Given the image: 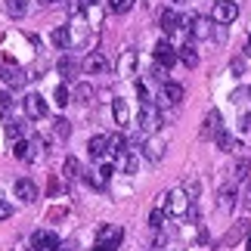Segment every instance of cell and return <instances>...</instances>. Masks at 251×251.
<instances>
[{"label":"cell","mask_w":251,"mask_h":251,"mask_svg":"<svg viewBox=\"0 0 251 251\" xmlns=\"http://www.w3.org/2000/svg\"><path fill=\"white\" fill-rule=\"evenodd\" d=\"M9 109H13V96H9V90H0V115H6Z\"/></svg>","instance_id":"37"},{"label":"cell","mask_w":251,"mask_h":251,"mask_svg":"<svg viewBox=\"0 0 251 251\" xmlns=\"http://www.w3.org/2000/svg\"><path fill=\"white\" fill-rule=\"evenodd\" d=\"M13 217V205H6V201H0V220Z\"/></svg>","instance_id":"41"},{"label":"cell","mask_w":251,"mask_h":251,"mask_svg":"<svg viewBox=\"0 0 251 251\" xmlns=\"http://www.w3.org/2000/svg\"><path fill=\"white\" fill-rule=\"evenodd\" d=\"M62 177L65 180H75V177H81V161L75 158V155H69L62 161Z\"/></svg>","instance_id":"28"},{"label":"cell","mask_w":251,"mask_h":251,"mask_svg":"<svg viewBox=\"0 0 251 251\" xmlns=\"http://www.w3.org/2000/svg\"><path fill=\"white\" fill-rule=\"evenodd\" d=\"M56 72H59V75H62V78H65V81H69V78H75V72H78V62H75V59H72V56H62V59H59V62H56Z\"/></svg>","instance_id":"27"},{"label":"cell","mask_w":251,"mask_h":251,"mask_svg":"<svg viewBox=\"0 0 251 251\" xmlns=\"http://www.w3.org/2000/svg\"><path fill=\"white\" fill-rule=\"evenodd\" d=\"M22 133H25V124H22V121H9V124H6V137L22 140Z\"/></svg>","instance_id":"34"},{"label":"cell","mask_w":251,"mask_h":251,"mask_svg":"<svg viewBox=\"0 0 251 251\" xmlns=\"http://www.w3.org/2000/svg\"><path fill=\"white\" fill-rule=\"evenodd\" d=\"M78 69H81L84 75H105V72H109V59H105L100 50H90V53L81 59Z\"/></svg>","instance_id":"5"},{"label":"cell","mask_w":251,"mask_h":251,"mask_svg":"<svg viewBox=\"0 0 251 251\" xmlns=\"http://www.w3.org/2000/svg\"><path fill=\"white\" fill-rule=\"evenodd\" d=\"M161 220H165V211L155 208V211L149 214V226H152V229H161Z\"/></svg>","instance_id":"39"},{"label":"cell","mask_w":251,"mask_h":251,"mask_svg":"<svg viewBox=\"0 0 251 251\" xmlns=\"http://www.w3.org/2000/svg\"><path fill=\"white\" fill-rule=\"evenodd\" d=\"M56 251H69V248H62V245H59V248H56Z\"/></svg>","instance_id":"46"},{"label":"cell","mask_w":251,"mask_h":251,"mask_svg":"<svg viewBox=\"0 0 251 251\" xmlns=\"http://www.w3.org/2000/svg\"><path fill=\"white\" fill-rule=\"evenodd\" d=\"M229 69H233L236 75H242V69H245V62H242V59H233V62H229Z\"/></svg>","instance_id":"43"},{"label":"cell","mask_w":251,"mask_h":251,"mask_svg":"<svg viewBox=\"0 0 251 251\" xmlns=\"http://www.w3.org/2000/svg\"><path fill=\"white\" fill-rule=\"evenodd\" d=\"M214 143H217V149H224V152H239L242 149V140L233 137V133H226V130H220L214 137Z\"/></svg>","instance_id":"20"},{"label":"cell","mask_w":251,"mask_h":251,"mask_svg":"<svg viewBox=\"0 0 251 251\" xmlns=\"http://www.w3.org/2000/svg\"><path fill=\"white\" fill-rule=\"evenodd\" d=\"M44 3H56V0H44Z\"/></svg>","instance_id":"48"},{"label":"cell","mask_w":251,"mask_h":251,"mask_svg":"<svg viewBox=\"0 0 251 251\" xmlns=\"http://www.w3.org/2000/svg\"><path fill=\"white\" fill-rule=\"evenodd\" d=\"M50 41H53V47H59V50H69V47H72V37H69V28H65V25H59V28H53V34H50Z\"/></svg>","instance_id":"24"},{"label":"cell","mask_w":251,"mask_h":251,"mask_svg":"<svg viewBox=\"0 0 251 251\" xmlns=\"http://www.w3.org/2000/svg\"><path fill=\"white\" fill-rule=\"evenodd\" d=\"M13 196L22 201V205H31V201H37V183L34 180H28V177H19L16 183H13Z\"/></svg>","instance_id":"7"},{"label":"cell","mask_w":251,"mask_h":251,"mask_svg":"<svg viewBox=\"0 0 251 251\" xmlns=\"http://www.w3.org/2000/svg\"><path fill=\"white\" fill-rule=\"evenodd\" d=\"M245 233H248V224H245V220H239V226H236L233 233H229V236L224 239V242H236V239H242Z\"/></svg>","instance_id":"36"},{"label":"cell","mask_w":251,"mask_h":251,"mask_svg":"<svg viewBox=\"0 0 251 251\" xmlns=\"http://www.w3.org/2000/svg\"><path fill=\"white\" fill-rule=\"evenodd\" d=\"M62 242H59V236L50 233V229H37V233H31V248L34 251H56Z\"/></svg>","instance_id":"9"},{"label":"cell","mask_w":251,"mask_h":251,"mask_svg":"<svg viewBox=\"0 0 251 251\" xmlns=\"http://www.w3.org/2000/svg\"><path fill=\"white\" fill-rule=\"evenodd\" d=\"M239 127H242V133H251V115H242V124H239Z\"/></svg>","instance_id":"42"},{"label":"cell","mask_w":251,"mask_h":251,"mask_svg":"<svg viewBox=\"0 0 251 251\" xmlns=\"http://www.w3.org/2000/svg\"><path fill=\"white\" fill-rule=\"evenodd\" d=\"M248 93H251V90H248Z\"/></svg>","instance_id":"49"},{"label":"cell","mask_w":251,"mask_h":251,"mask_svg":"<svg viewBox=\"0 0 251 251\" xmlns=\"http://www.w3.org/2000/svg\"><path fill=\"white\" fill-rule=\"evenodd\" d=\"M115 65H118V75H121V78H133V75H137L140 59H137V53H133V50H124Z\"/></svg>","instance_id":"16"},{"label":"cell","mask_w":251,"mask_h":251,"mask_svg":"<svg viewBox=\"0 0 251 251\" xmlns=\"http://www.w3.org/2000/svg\"><path fill=\"white\" fill-rule=\"evenodd\" d=\"M174 3H186V0H174Z\"/></svg>","instance_id":"47"},{"label":"cell","mask_w":251,"mask_h":251,"mask_svg":"<svg viewBox=\"0 0 251 251\" xmlns=\"http://www.w3.org/2000/svg\"><path fill=\"white\" fill-rule=\"evenodd\" d=\"M233 201H236V189L233 186H224L217 192V208L220 211H233Z\"/></svg>","instance_id":"25"},{"label":"cell","mask_w":251,"mask_h":251,"mask_svg":"<svg viewBox=\"0 0 251 251\" xmlns=\"http://www.w3.org/2000/svg\"><path fill=\"white\" fill-rule=\"evenodd\" d=\"M105 143H109V152H112V155H118V152L127 149V140H124L121 133H112V137H105Z\"/></svg>","instance_id":"30"},{"label":"cell","mask_w":251,"mask_h":251,"mask_svg":"<svg viewBox=\"0 0 251 251\" xmlns=\"http://www.w3.org/2000/svg\"><path fill=\"white\" fill-rule=\"evenodd\" d=\"M124 239V229L115 226V224H105L100 226V233H96V245H109V248H118Z\"/></svg>","instance_id":"11"},{"label":"cell","mask_w":251,"mask_h":251,"mask_svg":"<svg viewBox=\"0 0 251 251\" xmlns=\"http://www.w3.org/2000/svg\"><path fill=\"white\" fill-rule=\"evenodd\" d=\"M158 28L165 31V37L174 34V31H177V13H174V9H161V13H158Z\"/></svg>","instance_id":"21"},{"label":"cell","mask_w":251,"mask_h":251,"mask_svg":"<svg viewBox=\"0 0 251 251\" xmlns=\"http://www.w3.org/2000/svg\"><path fill=\"white\" fill-rule=\"evenodd\" d=\"M115 168H118L121 174H133V171H137V155H133L130 149L118 152V155H115Z\"/></svg>","instance_id":"19"},{"label":"cell","mask_w":251,"mask_h":251,"mask_svg":"<svg viewBox=\"0 0 251 251\" xmlns=\"http://www.w3.org/2000/svg\"><path fill=\"white\" fill-rule=\"evenodd\" d=\"M25 115H28L31 121L47 118V102H44L41 93H28V96H25Z\"/></svg>","instance_id":"13"},{"label":"cell","mask_w":251,"mask_h":251,"mask_svg":"<svg viewBox=\"0 0 251 251\" xmlns=\"http://www.w3.org/2000/svg\"><path fill=\"white\" fill-rule=\"evenodd\" d=\"M165 152H168V140H161V137H152V140L143 143V155H146L149 161H161Z\"/></svg>","instance_id":"15"},{"label":"cell","mask_w":251,"mask_h":251,"mask_svg":"<svg viewBox=\"0 0 251 251\" xmlns=\"http://www.w3.org/2000/svg\"><path fill=\"white\" fill-rule=\"evenodd\" d=\"M248 168H251L248 158H239L236 165H233V177H236V180H245V177H248Z\"/></svg>","instance_id":"35"},{"label":"cell","mask_w":251,"mask_h":251,"mask_svg":"<svg viewBox=\"0 0 251 251\" xmlns=\"http://www.w3.org/2000/svg\"><path fill=\"white\" fill-rule=\"evenodd\" d=\"M72 100H78V102H90L93 100V87L90 84H78L72 90Z\"/></svg>","instance_id":"29"},{"label":"cell","mask_w":251,"mask_h":251,"mask_svg":"<svg viewBox=\"0 0 251 251\" xmlns=\"http://www.w3.org/2000/svg\"><path fill=\"white\" fill-rule=\"evenodd\" d=\"M189 34L196 37V41H211V37H214V19L196 16V19H192V25H189Z\"/></svg>","instance_id":"10"},{"label":"cell","mask_w":251,"mask_h":251,"mask_svg":"<svg viewBox=\"0 0 251 251\" xmlns=\"http://www.w3.org/2000/svg\"><path fill=\"white\" fill-rule=\"evenodd\" d=\"M0 78H3V84H6V90H19V87H25L28 84V72L25 69H19V65H13V62H3V69H0Z\"/></svg>","instance_id":"6"},{"label":"cell","mask_w":251,"mask_h":251,"mask_svg":"<svg viewBox=\"0 0 251 251\" xmlns=\"http://www.w3.org/2000/svg\"><path fill=\"white\" fill-rule=\"evenodd\" d=\"M112 118H115V124H118V127L130 124V109H127V102H124V100H118V96L112 100Z\"/></svg>","instance_id":"18"},{"label":"cell","mask_w":251,"mask_h":251,"mask_svg":"<svg viewBox=\"0 0 251 251\" xmlns=\"http://www.w3.org/2000/svg\"><path fill=\"white\" fill-rule=\"evenodd\" d=\"M93 251H118V248H109V245H96Z\"/></svg>","instance_id":"44"},{"label":"cell","mask_w":251,"mask_h":251,"mask_svg":"<svg viewBox=\"0 0 251 251\" xmlns=\"http://www.w3.org/2000/svg\"><path fill=\"white\" fill-rule=\"evenodd\" d=\"M177 59L186 65V69H196V65H199V53H196V47H189V44L177 47Z\"/></svg>","instance_id":"23"},{"label":"cell","mask_w":251,"mask_h":251,"mask_svg":"<svg viewBox=\"0 0 251 251\" xmlns=\"http://www.w3.org/2000/svg\"><path fill=\"white\" fill-rule=\"evenodd\" d=\"M242 208L251 211V180L245 183V189H242Z\"/></svg>","instance_id":"40"},{"label":"cell","mask_w":251,"mask_h":251,"mask_svg":"<svg viewBox=\"0 0 251 251\" xmlns=\"http://www.w3.org/2000/svg\"><path fill=\"white\" fill-rule=\"evenodd\" d=\"M196 205L183 189H174V192H165V196H158V208L165 211L171 217H186V211Z\"/></svg>","instance_id":"1"},{"label":"cell","mask_w":251,"mask_h":251,"mask_svg":"<svg viewBox=\"0 0 251 251\" xmlns=\"http://www.w3.org/2000/svg\"><path fill=\"white\" fill-rule=\"evenodd\" d=\"M133 3H137V0H109V9H112V13H130V9H133Z\"/></svg>","instance_id":"33"},{"label":"cell","mask_w":251,"mask_h":251,"mask_svg":"<svg viewBox=\"0 0 251 251\" xmlns=\"http://www.w3.org/2000/svg\"><path fill=\"white\" fill-rule=\"evenodd\" d=\"M3 9H6V16L22 19L28 13V0H3Z\"/></svg>","instance_id":"26"},{"label":"cell","mask_w":251,"mask_h":251,"mask_svg":"<svg viewBox=\"0 0 251 251\" xmlns=\"http://www.w3.org/2000/svg\"><path fill=\"white\" fill-rule=\"evenodd\" d=\"M220 130H224V115H220L217 109H211L205 115V124H201V137H205V140H214Z\"/></svg>","instance_id":"14"},{"label":"cell","mask_w":251,"mask_h":251,"mask_svg":"<svg viewBox=\"0 0 251 251\" xmlns=\"http://www.w3.org/2000/svg\"><path fill=\"white\" fill-rule=\"evenodd\" d=\"M140 127L146 130V133H155L161 127V112H158V105L155 102H143V109H140Z\"/></svg>","instance_id":"4"},{"label":"cell","mask_w":251,"mask_h":251,"mask_svg":"<svg viewBox=\"0 0 251 251\" xmlns=\"http://www.w3.org/2000/svg\"><path fill=\"white\" fill-rule=\"evenodd\" d=\"M211 19H214V25H229V22H236V19H239V3H236V0H217Z\"/></svg>","instance_id":"3"},{"label":"cell","mask_w":251,"mask_h":251,"mask_svg":"<svg viewBox=\"0 0 251 251\" xmlns=\"http://www.w3.org/2000/svg\"><path fill=\"white\" fill-rule=\"evenodd\" d=\"M245 56H251V37H248V44H245Z\"/></svg>","instance_id":"45"},{"label":"cell","mask_w":251,"mask_h":251,"mask_svg":"<svg viewBox=\"0 0 251 251\" xmlns=\"http://www.w3.org/2000/svg\"><path fill=\"white\" fill-rule=\"evenodd\" d=\"M53 133L65 140V137L72 133V121H69V118H56V121H53Z\"/></svg>","instance_id":"32"},{"label":"cell","mask_w":251,"mask_h":251,"mask_svg":"<svg viewBox=\"0 0 251 251\" xmlns=\"http://www.w3.org/2000/svg\"><path fill=\"white\" fill-rule=\"evenodd\" d=\"M112 171H115V165H102V168H96V171H87V183H90L93 189H105V186H109Z\"/></svg>","instance_id":"17"},{"label":"cell","mask_w":251,"mask_h":251,"mask_svg":"<svg viewBox=\"0 0 251 251\" xmlns=\"http://www.w3.org/2000/svg\"><path fill=\"white\" fill-rule=\"evenodd\" d=\"M41 152H44V140H41V137L16 140V146H13V155H16L19 161H37V158H41Z\"/></svg>","instance_id":"2"},{"label":"cell","mask_w":251,"mask_h":251,"mask_svg":"<svg viewBox=\"0 0 251 251\" xmlns=\"http://www.w3.org/2000/svg\"><path fill=\"white\" fill-rule=\"evenodd\" d=\"M183 192H186V196L196 201V199H199V180H186V183H183Z\"/></svg>","instance_id":"38"},{"label":"cell","mask_w":251,"mask_h":251,"mask_svg":"<svg viewBox=\"0 0 251 251\" xmlns=\"http://www.w3.org/2000/svg\"><path fill=\"white\" fill-rule=\"evenodd\" d=\"M158 102L161 105H180L183 102V87L174 84V81H165L158 87Z\"/></svg>","instance_id":"12"},{"label":"cell","mask_w":251,"mask_h":251,"mask_svg":"<svg viewBox=\"0 0 251 251\" xmlns=\"http://www.w3.org/2000/svg\"><path fill=\"white\" fill-rule=\"evenodd\" d=\"M155 62H158V69H165V72L177 62V47H174L168 37H161V41L155 44Z\"/></svg>","instance_id":"8"},{"label":"cell","mask_w":251,"mask_h":251,"mask_svg":"<svg viewBox=\"0 0 251 251\" xmlns=\"http://www.w3.org/2000/svg\"><path fill=\"white\" fill-rule=\"evenodd\" d=\"M87 152H90V158H105V155H109V143H105L102 133H100V137H90Z\"/></svg>","instance_id":"22"},{"label":"cell","mask_w":251,"mask_h":251,"mask_svg":"<svg viewBox=\"0 0 251 251\" xmlns=\"http://www.w3.org/2000/svg\"><path fill=\"white\" fill-rule=\"evenodd\" d=\"M53 100H56V105H59V109H65V105L72 102V90H69L65 84H59V87H56V93H53Z\"/></svg>","instance_id":"31"}]
</instances>
